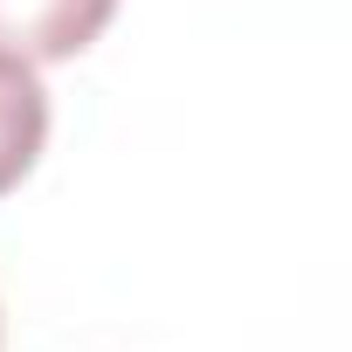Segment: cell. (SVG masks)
<instances>
[{"label": "cell", "instance_id": "1", "mask_svg": "<svg viewBox=\"0 0 352 352\" xmlns=\"http://www.w3.org/2000/svg\"><path fill=\"white\" fill-rule=\"evenodd\" d=\"M118 14V0H0V56L28 69L83 56Z\"/></svg>", "mask_w": 352, "mask_h": 352}, {"label": "cell", "instance_id": "2", "mask_svg": "<svg viewBox=\"0 0 352 352\" xmlns=\"http://www.w3.org/2000/svg\"><path fill=\"white\" fill-rule=\"evenodd\" d=\"M49 145V90L28 63L0 56V194H14Z\"/></svg>", "mask_w": 352, "mask_h": 352}]
</instances>
